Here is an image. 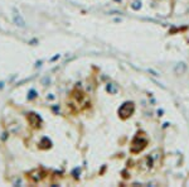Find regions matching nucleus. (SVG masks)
Instances as JSON below:
<instances>
[{
	"mask_svg": "<svg viewBox=\"0 0 189 187\" xmlns=\"http://www.w3.org/2000/svg\"><path fill=\"white\" fill-rule=\"evenodd\" d=\"M187 71V65L185 63H178L177 67H175V73L177 75H183L184 72Z\"/></svg>",
	"mask_w": 189,
	"mask_h": 187,
	"instance_id": "obj_5",
	"label": "nucleus"
},
{
	"mask_svg": "<svg viewBox=\"0 0 189 187\" xmlns=\"http://www.w3.org/2000/svg\"><path fill=\"white\" fill-rule=\"evenodd\" d=\"M134 110H135L134 103H131V101H126V103H124L121 106H120L119 115H120L121 119H127L134 114Z\"/></svg>",
	"mask_w": 189,
	"mask_h": 187,
	"instance_id": "obj_1",
	"label": "nucleus"
},
{
	"mask_svg": "<svg viewBox=\"0 0 189 187\" xmlns=\"http://www.w3.org/2000/svg\"><path fill=\"white\" fill-rule=\"evenodd\" d=\"M131 8H132L134 10H139L140 8H141V3L140 2H134L132 5H131Z\"/></svg>",
	"mask_w": 189,
	"mask_h": 187,
	"instance_id": "obj_8",
	"label": "nucleus"
},
{
	"mask_svg": "<svg viewBox=\"0 0 189 187\" xmlns=\"http://www.w3.org/2000/svg\"><path fill=\"white\" fill-rule=\"evenodd\" d=\"M50 140L48 139V138H43V140L40 142V146H42V148H49L50 147Z\"/></svg>",
	"mask_w": 189,
	"mask_h": 187,
	"instance_id": "obj_6",
	"label": "nucleus"
},
{
	"mask_svg": "<svg viewBox=\"0 0 189 187\" xmlns=\"http://www.w3.org/2000/svg\"><path fill=\"white\" fill-rule=\"evenodd\" d=\"M106 89H107V91H108V92H111V94H115V92L117 91V89H116V86H115L114 83H108Z\"/></svg>",
	"mask_w": 189,
	"mask_h": 187,
	"instance_id": "obj_7",
	"label": "nucleus"
},
{
	"mask_svg": "<svg viewBox=\"0 0 189 187\" xmlns=\"http://www.w3.org/2000/svg\"><path fill=\"white\" fill-rule=\"evenodd\" d=\"M13 22H14L15 25H18V27L25 28V20H24L23 16L19 14V12H16V10L13 12Z\"/></svg>",
	"mask_w": 189,
	"mask_h": 187,
	"instance_id": "obj_3",
	"label": "nucleus"
},
{
	"mask_svg": "<svg viewBox=\"0 0 189 187\" xmlns=\"http://www.w3.org/2000/svg\"><path fill=\"white\" fill-rule=\"evenodd\" d=\"M148 144V140L144 139V138H136L134 142H132V147H131V150L132 152H141Z\"/></svg>",
	"mask_w": 189,
	"mask_h": 187,
	"instance_id": "obj_2",
	"label": "nucleus"
},
{
	"mask_svg": "<svg viewBox=\"0 0 189 187\" xmlns=\"http://www.w3.org/2000/svg\"><path fill=\"white\" fill-rule=\"evenodd\" d=\"M28 122L30 123V125H32V126H34V128H37V126H39V125H40V123H42V119H40L37 114L30 113V114L28 115Z\"/></svg>",
	"mask_w": 189,
	"mask_h": 187,
	"instance_id": "obj_4",
	"label": "nucleus"
},
{
	"mask_svg": "<svg viewBox=\"0 0 189 187\" xmlns=\"http://www.w3.org/2000/svg\"><path fill=\"white\" fill-rule=\"evenodd\" d=\"M34 97H36V91L32 90V91L29 92V96H28V99L30 100V99H34Z\"/></svg>",
	"mask_w": 189,
	"mask_h": 187,
	"instance_id": "obj_9",
	"label": "nucleus"
}]
</instances>
